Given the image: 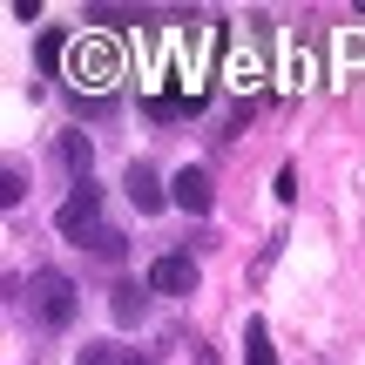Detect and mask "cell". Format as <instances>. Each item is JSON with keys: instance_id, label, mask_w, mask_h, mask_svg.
I'll list each match as a JSON object with an SVG mask.
<instances>
[{"instance_id": "cell-4", "label": "cell", "mask_w": 365, "mask_h": 365, "mask_svg": "<svg viewBox=\"0 0 365 365\" xmlns=\"http://www.w3.org/2000/svg\"><path fill=\"white\" fill-rule=\"evenodd\" d=\"M143 284L156 291V298H190V291H196V257H190V250H163V257L149 264Z\"/></svg>"}, {"instance_id": "cell-9", "label": "cell", "mask_w": 365, "mask_h": 365, "mask_svg": "<svg viewBox=\"0 0 365 365\" xmlns=\"http://www.w3.org/2000/svg\"><path fill=\"white\" fill-rule=\"evenodd\" d=\"M61 163H68V176H75V182H88V170H95L88 135H61Z\"/></svg>"}, {"instance_id": "cell-10", "label": "cell", "mask_w": 365, "mask_h": 365, "mask_svg": "<svg viewBox=\"0 0 365 365\" xmlns=\"http://www.w3.org/2000/svg\"><path fill=\"white\" fill-rule=\"evenodd\" d=\"M143 304H149V284L122 277V284H115V318H122V325H135V318H143Z\"/></svg>"}, {"instance_id": "cell-6", "label": "cell", "mask_w": 365, "mask_h": 365, "mask_svg": "<svg viewBox=\"0 0 365 365\" xmlns=\"http://www.w3.org/2000/svg\"><path fill=\"white\" fill-rule=\"evenodd\" d=\"M122 190H129V203L143 210V217H149V210H163V203H170V190L156 182V170H149V163H129V176H122Z\"/></svg>"}, {"instance_id": "cell-3", "label": "cell", "mask_w": 365, "mask_h": 365, "mask_svg": "<svg viewBox=\"0 0 365 365\" xmlns=\"http://www.w3.org/2000/svg\"><path fill=\"white\" fill-rule=\"evenodd\" d=\"M54 230H61L68 244H88V237H102V196H95V182H75V190L61 196V210H54Z\"/></svg>"}, {"instance_id": "cell-11", "label": "cell", "mask_w": 365, "mask_h": 365, "mask_svg": "<svg viewBox=\"0 0 365 365\" xmlns=\"http://www.w3.org/2000/svg\"><path fill=\"white\" fill-rule=\"evenodd\" d=\"M244 365H277V352H271V331H264V318H250V325H244Z\"/></svg>"}, {"instance_id": "cell-2", "label": "cell", "mask_w": 365, "mask_h": 365, "mask_svg": "<svg viewBox=\"0 0 365 365\" xmlns=\"http://www.w3.org/2000/svg\"><path fill=\"white\" fill-rule=\"evenodd\" d=\"M27 298H34V318L48 331H68V325H75V312H81V304H75V277H68V271H34Z\"/></svg>"}, {"instance_id": "cell-5", "label": "cell", "mask_w": 365, "mask_h": 365, "mask_svg": "<svg viewBox=\"0 0 365 365\" xmlns=\"http://www.w3.org/2000/svg\"><path fill=\"white\" fill-rule=\"evenodd\" d=\"M170 203H176V210H190V217H203V210H210V170H196V163H190V170H176Z\"/></svg>"}, {"instance_id": "cell-7", "label": "cell", "mask_w": 365, "mask_h": 365, "mask_svg": "<svg viewBox=\"0 0 365 365\" xmlns=\"http://www.w3.org/2000/svg\"><path fill=\"white\" fill-rule=\"evenodd\" d=\"M68 48H75V41H68L61 27H41V34H34V68H41V75H61V68H68Z\"/></svg>"}, {"instance_id": "cell-8", "label": "cell", "mask_w": 365, "mask_h": 365, "mask_svg": "<svg viewBox=\"0 0 365 365\" xmlns=\"http://www.w3.org/2000/svg\"><path fill=\"white\" fill-rule=\"evenodd\" d=\"M75 365H156L149 352H135V345H122V339H102V345H88Z\"/></svg>"}, {"instance_id": "cell-1", "label": "cell", "mask_w": 365, "mask_h": 365, "mask_svg": "<svg viewBox=\"0 0 365 365\" xmlns=\"http://www.w3.org/2000/svg\"><path fill=\"white\" fill-rule=\"evenodd\" d=\"M68 81L81 88V102L95 95V108H108V95H115V81H122V48L108 34H75V48H68Z\"/></svg>"}]
</instances>
